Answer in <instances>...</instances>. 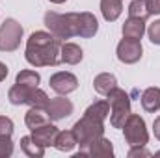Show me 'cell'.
Listing matches in <instances>:
<instances>
[{
  "label": "cell",
  "mask_w": 160,
  "mask_h": 158,
  "mask_svg": "<svg viewBox=\"0 0 160 158\" xmlns=\"http://www.w3.org/2000/svg\"><path fill=\"white\" fill-rule=\"evenodd\" d=\"M136 156H151V153L145 149V145H138V147H130L128 151V158H136Z\"/></svg>",
  "instance_id": "28"
},
{
  "label": "cell",
  "mask_w": 160,
  "mask_h": 158,
  "mask_svg": "<svg viewBox=\"0 0 160 158\" xmlns=\"http://www.w3.org/2000/svg\"><path fill=\"white\" fill-rule=\"evenodd\" d=\"M140 101H142V108L145 112H149V114L158 112L160 110V87H147L142 93Z\"/></svg>",
  "instance_id": "17"
},
{
  "label": "cell",
  "mask_w": 160,
  "mask_h": 158,
  "mask_svg": "<svg viewBox=\"0 0 160 158\" xmlns=\"http://www.w3.org/2000/svg\"><path fill=\"white\" fill-rule=\"evenodd\" d=\"M24 123H26V126H28L30 130L38 128V126H41V125H47V123H50V117H48V112H47V108L30 106V110H28V112H26V116H24Z\"/></svg>",
  "instance_id": "14"
},
{
  "label": "cell",
  "mask_w": 160,
  "mask_h": 158,
  "mask_svg": "<svg viewBox=\"0 0 160 158\" xmlns=\"http://www.w3.org/2000/svg\"><path fill=\"white\" fill-rule=\"evenodd\" d=\"M8 73H9V69H8V65L0 62V82H2V80H6V77H8Z\"/></svg>",
  "instance_id": "31"
},
{
  "label": "cell",
  "mask_w": 160,
  "mask_h": 158,
  "mask_svg": "<svg viewBox=\"0 0 160 158\" xmlns=\"http://www.w3.org/2000/svg\"><path fill=\"white\" fill-rule=\"evenodd\" d=\"M48 2H52V4H63V2H67V0H48Z\"/></svg>",
  "instance_id": "32"
},
{
  "label": "cell",
  "mask_w": 160,
  "mask_h": 158,
  "mask_svg": "<svg viewBox=\"0 0 160 158\" xmlns=\"http://www.w3.org/2000/svg\"><path fill=\"white\" fill-rule=\"evenodd\" d=\"M88 156H93V158H112L114 156V145L110 140H106L104 136L97 138L89 147H88Z\"/></svg>",
  "instance_id": "12"
},
{
  "label": "cell",
  "mask_w": 160,
  "mask_h": 158,
  "mask_svg": "<svg viewBox=\"0 0 160 158\" xmlns=\"http://www.w3.org/2000/svg\"><path fill=\"white\" fill-rule=\"evenodd\" d=\"M99 30V21L93 13L89 11H82L80 13V37L84 39H89L97 34Z\"/></svg>",
  "instance_id": "16"
},
{
  "label": "cell",
  "mask_w": 160,
  "mask_h": 158,
  "mask_svg": "<svg viewBox=\"0 0 160 158\" xmlns=\"http://www.w3.org/2000/svg\"><path fill=\"white\" fill-rule=\"evenodd\" d=\"M22 26L15 19H6L0 24V52H13L19 48L22 39Z\"/></svg>",
  "instance_id": "6"
},
{
  "label": "cell",
  "mask_w": 160,
  "mask_h": 158,
  "mask_svg": "<svg viewBox=\"0 0 160 158\" xmlns=\"http://www.w3.org/2000/svg\"><path fill=\"white\" fill-rule=\"evenodd\" d=\"M116 54H118V60H119L121 63L132 65V63H136V62L142 60L143 47H142L140 41H132V39H125V37H123V39L119 41V45H118Z\"/></svg>",
  "instance_id": "7"
},
{
  "label": "cell",
  "mask_w": 160,
  "mask_h": 158,
  "mask_svg": "<svg viewBox=\"0 0 160 158\" xmlns=\"http://www.w3.org/2000/svg\"><path fill=\"white\" fill-rule=\"evenodd\" d=\"M77 145H78V141H77V136H75L73 130H60L56 140H54V147L62 153H69Z\"/></svg>",
  "instance_id": "19"
},
{
  "label": "cell",
  "mask_w": 160,
  "mask_h": 158,
  "mask_svg": "<svg viewBox=\"0 0 160 158\" xmlns=\"http://www.w3.org/2000/svg\"><path fill=\"white\" fill-rule=\"evenodd\" d=\"M41 82L39 73L32 71V69H24L21 73H17L15 77V84H22V86H30V87H38Z\"/></svg>",
  "instance_id": "23"
},
{
  "label": "cell",
  "mask_w": 160,
  "mask_h": 158,
  "mask_svg": "<svg viewBox=\"0 0 160 158\" xmlns=\"http://www.w3.org/2000/svg\"><path fill=\"white\" fill-rule=\"evenodd\" d=\"M58 126L56 125H52V123H47V125H41L38 128H34L32 130V138L43 145V147H50V145H54V140H56V136H58Z\"/></svg>",
  "instance_id": "10"
},
{
  "label": "cell",
  "mask_w": 160,
  "mask_h": 158,
  "mask_svg": "<svg viewBox=\"0 0 160 158\" xmlns=\"http://www.w3.org/2000/svg\"><path fill=\"white\" fill-rule=\"evenodd\" d=\"M123 37L125 39H132V41H140L145 34V21L143 19H134V17H128L125 22H123Z\"/></svg>",
  "instance_id": "11"
},
{
  "label": "cell",
  "mask_w": 160,
  "mask_h": 158,
  "mask_svg": "<svg viewBox=\"0 0 160 158\" xmlns=\"http://www.w3.org/2000/svg\"><path fill=\"white\" fill-rule=\"evenodd\" d=\"M60 48L62 39H58L50 32H34L26 41L24 58L34 67H56L62 63Z\"/></svg>",
  "instance_id": "1"
},
{
  "label": "cell",
  "mask_w": 160,
  "mask_h": 158,
  "mask_svg": "<svg viewBox=\"0 0 160 158\" xmlns=\"http://www.w3.org/2000/svg\"><path fill=\"white\" fill-rule=\"evenodd\" d=\"M13 155V141L11 138H0V158H8Z\"/></svg>",
  "instance_id": "27"
},
{
  "label": "cell",
  "mask_w": 160,
  "mask_h": 158,
  "mask_svg": "<svg viewBox=\"0 0 160 158\" xmlns=\"http://www.w3.org/2000/svg\"><path fill=\"white\" fill-rule=\"evenodd\" d=\"M48 95L39 89V87H34V91H32V95H30V102H28V106H38V108H47V104H48Z\"/></svg>",
  "instance_id": "24"
},
{
  "label": "cell",
  "mask_w": 160,
  "mask_h": 158,
  "mask_svg": "<svg viewBox=\"0 0 160 158\" xmlns=\"http://www.w3.org/2000/svg\"><path fill=\"white\" fill-rule=\"evenodd\" d=\"M123 136H125V141L130 147L147 145L149 132H147V126H145L143 117H140L138 114H130L127 117V121H125V125H123Z\"/></svg>",
  "instance_id": "5"
},
{
  "label": "cell",
  "mask_w": 160,
  "mask_h": 158,
  "mask_svg": "<svg viewBox=\"0 0 160 158\" xmlns=\"http://www.w3.org/2000/svg\"><path fill=\"white\" fill-rule=\"evenodd\" d=\"M13 134V121L6 116H0V138H11Z\"/></svg>",
  "instance_id": "25"
},
{
  "label": "cell",
  "mask_w": 160,
  "mask_h": 158,
  "mask_svg": "<svg viewBox=\"0 0 160 158\" xmlns=\"http://www.w3.org/2000/svg\"><path fill=\"white\" fill-rule=\"evenodd\" d=\"M21 149L26 156H32V158H41L45 155V147L39 145L32 136H22L21 138Z\"/></svg>",
  "instance_id": "21"
},
{
  "label": "cell",
  "mask_w": 160,
  "mask_h": 158,
  "mask_svg": "<svg viewBox=\"0 0 160 158\" xmlns=\"http://www.w3.org/2000/svg\"><path fill=\"white\" fill-rule=\"evenodd\" d=\"M147 7L151 15H160V0H147Z\"/></svg>",
  "instance_id": "29"
},
{
  "label": "cell",
  "mask_w": 160,
  "mask_h": 158,
  "mask_svg": "<svg viewBox=\"0 0 160 158\" xmlns=\"http://www.w3.org/2000/svg\"><path fill=\"white\" fill-rule=\"evenodd\" d=\"M48 86H50V89H54L58 95H69V93L77 91V87H78V78H77L73 73L60 71V73H54V75L48 78Z\"/></svg>",
  "instance_id": "8"
},
{
  "label": "cell",
  "mask_w": 160,
  "mask_h": 158,
  "mask_svg": "<svg viewBox=\"0 0 160 158\" xmlns=\"http://www.w3.org/2000/svg\"><path fill=\"white\" fill-rule=\"evenodd\" d=\"M104 121L106 119L93 114L89 108H86L84 116L75 123L73 126V132L77 136V141L80 145V153L77 155L75 158H80V156H88V147L101 136H104Z\"/></svg>",
  "instance_id": "2"
},
{
  "label": "cell",
  "mask_w": 160,
  "mask_h": 158,
  "mask_svg": "<svg viewBox=\"0 0 160 158\" xmlns=\"http://www.w3.org/2000/svg\"><path fill=\"white\" fill-rule=\"evenodd\" d=\"M153 132H155V138L160 141V116L155 119V123H153Z\"/></svg>",
  "instance_id": "30"
},
{
  "label": "cell",
  "mask_w": 160,
  "mask_h": 158,
  "mask_svg": "<svg viewBox=\"0 0 160 158\" xmlns=\"http://www.w3.org/2000/svg\"><path fill=\"white\" fill-rule=\"evenodd\" d=\"M93 87H95V91L99 95H104L106 97L114 87H118V78L114 75H110V73H101V75H97L95 80H93Z\"/></svg>",
  "instance_id": "20"
},
{
  "label": "cell",
  "mask_w": 160,
  "mask_h": 158,
  "mask_svg": "<svg viewBox=\"0 0 160 158\" xmlns=\"http://www.w3.org/2000/svg\"><path fill=\"white\" fill-rule=\"evenodd\" d=\"M128 17H134V19H149L151 13H149V7H147V0H132L130 6H128Z\"/></svg>",
  "instance_id": "22"
},
{
  "label": "cell",
  "mask_w": 160,
  "mask_h": 158,
  "mask_svg": "<svg viewBox=\"0 0 160 158\" xmlns=\"http://www.w3.org/2000/svg\"><path fill=\"white\" fill-rule=\"evenodd\" d=\"M106 101L110 104V125L114 128H123L127 117L132 114L130 112V95L121 89V87H114L108 95H106Z\"/></svg>",
  "instance_id": "4"
},
{
  "label": "cell",
  "mask_w": 160,
  "mask_h": 158,
  "mask_svg": "<svg viewBox=\"0 0 160 158\" xmlns=\"http://www.w3.org/2000/svg\"><path fill=\"white\" fill-rule=\"evenodd\" d=\"M155 156H160V151H158V153H155Z\"/></svg>",
  "instance_id": "33"
},
{
  "label": "cell",
  "mask_w": 160,
  "mask_h": 158,
  "mask_svg": "<svg viewBox=\"0 0 160 158\" xmlns=\"http://www.w3.org/2000/svg\"><path fill=\"white\" fill-rule=\"evenodd\" d=\"M101 13L108 22L118 21L123 13V0H101Z\"/></svg>",
  "instance_id": "18"
},
{
  "label": "cell",
  "mask_w": 160,
  "mask_h": 158,
  "mask_svg": "<svg viewBox=\"0 0 160 158\" xmlns=\"http://www.w3.org/2000/svg\"><path fill=\"white\" fill-rule=\"evenodd\" d=\"M32 91H34V87H30V86L15 84V86L9 87V91H8V99H9V102L15 104V106L28 104V102H30V95H32Z\"/></svg>",
  "instance_id": "15"
},
{
  "label": "cell",
  "mask_w": 160,
  "mask_h": 158,
  "mask_svg": "<svg viewBox=\"0 0 160 158\" xmlns=\"http://www.w3.org/2000/svg\"><path fill=\"white\" fill-rule=\"evenodd\" d=\"M145 32H147L149 41H151L153 45H160V19L155 21L153 24H149V28H147Z\"/></svg>",
  "instance_id": "26"
},
{
  "label": "cell",
  "mask_w": 160,
  "mask_h": 158,
  "mask_svg": "<svg viewBox=\"0 0 160 158\" xmlns=\"http://www.w3.org/2000/svg\"><path fill=\"white\" fill-rule=\"evenodd\" d=\"M75 106L69 99H65V95H60V97H54L48 101L47 104V112H48V117L50 121H60V119H65L73 114Z\"/></svg>",
  "instance_id": "9"
},
{
  "label": "cell",
  "mask_w": 160,
  "mask_h": 158,
  "mask_svg": "<svg viewBox=\"0 0 160 158\" xmlns=\"http://www.w3.org/2000/svg\"><path fill=\"white\" fill-rule=\"evenodd\" d=\"M84 58V52L77 43H62V48H60V60L62 63H67V65H77L82 62Z\"/></svg>",
  "instance_id": "13"
},
{
  "label": "cell",
  "mask_w": 160,
  "mask_h": 158,
  "mask_svg": "<svg viewBox=\"0 0 160 158\" xmlns=\"http://www.w3.org/2000/svg\"><path fill=\"white\" fill-rule=\"evenodd\" d=\"M45 26L58 39H71L80 36V13H45Z\"/></svg>",
  "instance_id": "3"
}]
</instances>
